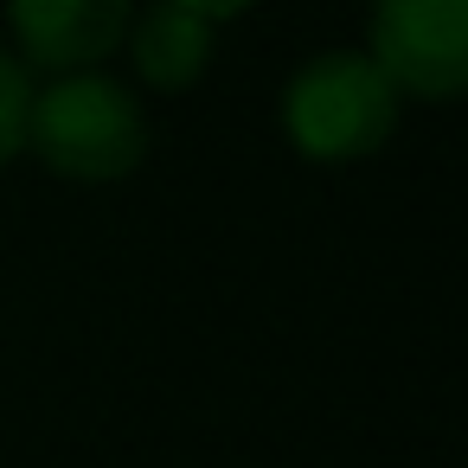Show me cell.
<instances>
[{
  "label": "cell",
  "mask_w": 468,
  "mask_h": 468,
  "mask_svg": "<svg viewBox=\"0 0 468 468\" xmlns=\"http://www.w3.org/2000/svg\"><path fill=\"white\" fill-rule=\"evenodd\" d=\"M391 90L449 103L468 84V0H372V52Z\"/></svg>",
  "instance_id": "obj_3"
},
{
  "label": "cell",
  "mask_w": 468,
  "mask_h": 468,
  "mask_svg": "<svg viewBox=\"0 0 468 468\" xmlns=\"http://www.w3.org/2000/svg\"><path fill=\"white\" fill-rule=\"evenodd\" d=\"M282 129L308 161H359L391 142L398 90L366 52H321L289 78Z\"/></svg>",
  "instance_id": "obj_2"
},
{
  "label": "cell",
  "mask_w": 468,
  "mask_h": 468,
  "mask_svg": "<svg viewBox=\"0 0 468 468\" xmlns=\"http://www.w3.org/2000/svg\"><path fill=\"white\" fill-rule=\"evenodd\" d=\"M14 39L46 71H90L103 65L135 20V0H7Z\"/></svg>",
  "instance_id": "obj_4"
},
{
  "label": "cell",
  "mask_w": 468,
  "mask_h": 468,
  "mask_svg": "<svg viewBox=\"0 0 468 468\" xmlns=\"http://www.w3.org/2000/svg\"><path fill=\"white\" fill-rule=\"evenodd\" d=\"M27 110H33V78L7 46H0V167L27 148Z\"/></svg>",
  "instance_id": "obj_6"
},
{
  "label": "cell",
  "mask_w": 468,
  "mask_h": 468,
  "mask_svg": "<svg viewBox=\"0 0 468 468\" xmlns=\"http://www.w3.org/2000/svg\"><path fill=\"white\" fill-rule=\"evenodd\" d=\"M129 46H135V71L154 90H193L199 71L212 65V27L174 0H154L142 20H129Z\"/></svg>",
  "instance_id": "obj_5"
},
{
  "label": "cell",
  "mask_w": 468,
  "mask_h": 468,
  "mask_svg": "<svg viewBox=\"0 0 468 468\" xmlns=\"http://www.w3.org/2000/svg\"><path fill=\"white\" fill-rule=\"evenodd\" d=\"M27 148L65 180H122L148 154V116L116 78L65 71L33 90Z\"/></svg>",
  "instance_id": "obj_1"
},
{
  "label": "cell",
  "mask_w": 468,
  "mask_h": 468,
  "mask_svg": "<svg viewBox=\"0 0 468 468\" xmlns=\"http://www.w3.org/2000/svg\"><path fill=\"white\" fill-rule=\"evenodd\" d=\"M174 7H186V14H199V20L212 27V20H231V14H244V7H257V0H174Z\"/></svg>",
  "instance_id": "obj_7"
}]
</instances>
